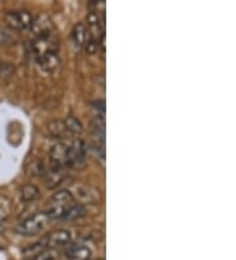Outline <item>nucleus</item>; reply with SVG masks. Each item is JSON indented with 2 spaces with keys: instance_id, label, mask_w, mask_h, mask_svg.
<instances>
[{
  "instance_id": "obj_1",
  "label": "nucleus",
  "mask_w": 236,
  "mask_h": 260,
  "mask_svg": "<svg viewBox=\"0 0 236 260\" xmlns=\"http://www.w3.org/2000/svg\"><path fill=\"white\" fill-rule=\"evenodd\" d=\"M49 221L50 219L47 217L46 212H38L33 216L25 218L24 221H21L15 228V232L20 235H26V237L36 235L41 232Z\"/></svg>"
},
{
  "instance_id": "obj_2",
  "label": "nucleus",
  "mask_w": 236,
  "mask_h": 260,
  "mask_svg": "<svg viewBox=\"0 0 236 260\" xmlns=\"http://www.w3.org/2000/svg\"><path fill=\"white\" fill-rule=\"evenodd\" d=\"M30 30L36 38H42V37H53L54 32H55V26H54L53 21L47 15H38L36 19H33L30 25Z\"/></svg>"
},
{
  "instance_id": "obj_3",
  "label": "nucleus",
  "mask_w": 236,
  "mask_h": 260,
  "mask_svg": "<svg viewBox=\"0 0 236 260\" xmlns=\"http://www.w3.org/2000/svg\"><path fill=\"white\" fill-rule=\"evenodd\" d=\"M4 19H6L7 24L11 28L16 29V30H26V29H30L31 21H33V17H31V15L28 11H12V12H7Z\"/></svg>"
},
{
  "instance_id": "obj_4",
  "label": "nucleus",
  "mask_w": 236,
  "mask_h": 260,
  "mask_svg": "<svg viewBox=\"0 0 236 260\" xmlns=\"http://www.w3.org/2000/svg\"><path fill=\"white\" fill-rule=\"evenodd\" d=\"M50 159L51 166L64 170L70 166V147L63 142L55 143L50 150Z\"/></svg>"
},
{
  "instance_id": "obj_5",
  "label": "nucleus",
  "mask_w": 236,
  "mask_h": 260,
  "mask_svg": "<svg viewBox=\"0 0 236 260\" xmlns=\"http://www.w3.org/2000/svg\"><path fill=\"white\" fill-rule=\"evenodd\" d=\"M58 45L53 37H42L36 38L31 44V50L36 57L44 55L46 53H57Z\"/></svg>"
},
{
  "instance_id": "obj_6",
  "label": "nucleus",
  "mask_w": 236,
  "mask_h": 260,
  "mask_svg": "<svg viewBox=\"0 0 236 260\" xmlns=\"http://www.w3.org/2000/svg\"><path fill=\"white\" fill-rule=\"evenodd\" d=\"M45 246L47 248H55L62 247V246H67L71 242V234L67 230H57V232L51 233L50 235H47L44 239Z\"/></svg>"
},
{
  "instance_id": "obj_7",
  "label": "nucleus",
  "mask_w": 236,
  "mask_h": 260,
  "mask_svg": "<svg viewBox=\"0 0 236 260\" xmlns=\"http://www.w3.org/2000/svg\"><path fill=\"white\" fill-rule=\"evenodd\" d=\"M87 158V145L83 140H75L70 147V166L82 165Z\"/></svg>"
},
{
  "instance_id": "obj_8",
  "label": "nucleus",
  "mask_w": 236,
  "mask_h": 260,
  "mask_svg": "<svg viewBox=\"0 0 236 260\" xmlns=\"http://www.w3.org/2000/svg\"><path fill=\"white\" fill-rule=\"evenodd\" d=\"M36 59H37L40 69L45 73H54L60 64L59 57H58L57 53H46L44 55L36 57Z\"/></svg>"
},
{
  "instance_id": "obj_9",
  "label": "nucleus",
  "mask_w": 236,
  "mask_h": 260,
  "mask_svg": "<svg viewBox=\"0 0 236 260\" xmlns=\"http://www.w3.org/2000/svg\"><path fill=\"white\" fill-rule=\"evenodd\" d=\"M64 255L69 260H89L91 250L84 244H71L64 250Z\"/></svg>"
},
{
  "instance_id": "obj_10",
  "label": "nucleus",
  "mask_w": 236,
  "mask_h": 260,
  "mask_svg": "<svg viewBox=\"0 0 236 260\" xmlns=\"http://www.w3.org/2000/svg\"><path fill=\"white\" fill-rule=\"evenodd\" d=\"M76 197L83 203L94 204L100 200V192H98V189L87 187V185H78L76 187Z\"/></svg>"
},
{
  "instance_id": "obj_11",
  "label": "nucleus",
  "mask_w": 236,
  "mask_h": 260,
  "mask_svg": "<svg viewBox=\"0 0 236 260\" xmlns=\"http://www.w3.org/2000/svg\"><path fill=\"white\" fill-rule=\"evenodd\" d=\"M47 130H49V133H50L51 137H54L55 140H63V138H66L70 134L69 130L66 129L64 122L59 120H54L51 121V122H49Z\"/></svg>"
},
{
  "instance_id": "obj_12",
  "label": "nucleus",
  "mask_w": 236,
  "mask_h": 260,
  "mask_svg": "<svg viewBox=\"0 0 236 260\" xmlns=\"http://www.w3.org/2000/svg\"><path fill=\"white\" fill-rule=\"evenodd\" d=\"M63 180V168L54 167L51 166V168L46 172V184L49 188H54L59 185Z\"/></svg>"
},
{
  "instance_id": "obj_13",
  "label": "nucleus",
  "mask_w": 236,
  "mask_h": 260,
  "mask_svg": "<svg viewBox=\"0 0 236 260\" xmlns=\"http://www.w3.org/2000/svg\"><path fill=\"white\" fill-rule=\"evenodd\" d=\"M87 37H88V30H87L84 24H83V22L76 24L73 29V40L74 42H75L76 46H78V48L84 46L85 41H87Z\"/></svg>"
},
{
  "instance_id": "obj_14",
  "label": "nucleus",
  "mask_w": 236,
  "mask_h": 260,
  "mask_svg": "<svg viewBox=\"0 0 236 260\" xmlns=\"http://www.w3.org/2000/svg\"><path fill=\"white\" fill-rule=\"evenodd\" d=\"M74 200L73 193L67 189L58 190L51 197V201H53L54 205H59V206H66L67 204H70Z\"/></svg>"
},
{
  "instance_id": "obj_15",
  "label": "nucleus",
  "mask_w": 236,
  "mask_h": 260,
  "mask_svg": "<svg viewBox=\"0 0 236 260\" xmlns=\"http://www.w3.org/2000/svg\"><path fill=\"white\" fill-rule=\"evenodd\" d=\"M85 216V209L84 206L82 205H73L70 208H66L64 214L62 216L60 219H66V221H73V219L82 218Z\"/></svg>"
},
{
  "instance_id": "obj_16",
  "label": "nucleus",
  "mask_w": 236,
  "mask_h": 260,
  "mask_svg": "<svg viewBox=\"0 0 236 260\" xmlns=\"http://www.w3.org/2000/svg\"><path fill=\"white\" fill-rule=\"evenodd\" d=\"M41 193L35 184H26L21 188V197L24 201H36L40 199Z\"/></svg>"
},
{
  "instance_id": "obj_17",
  "label": "nucleus",
  "mask_w": 236,
  "mask_h": 260,
  "mask_svg": "<svg viewBox=\"0 0 236 260\" xmlns=\"http://www.w3.org/2000/svg\"><path fill=\"white\" fill-rule=\"evenodd\" d=\"M63 122L66 125V129L69 130V133L80 134L83 132L82 122H80L76 117H74V116H69V117L66 118V121H63Z\"/></svg>"
},
{
  "instance_id": "obj_18",
  "label": "nucleus",
  "mask_w": 236,
  "mask_h": 260,
  "mask_svg": "<svg viewBox=\"0 0 236 260\" xmlns=\"http://www.w3.org/2000/svg\"><path fill=\"white\" fill-rule=\"evenodd\" d=\"M57 259V252H54L51 248H45V250L40 251L35 256L29 257L26 260H55Z\"/></svg>"
},
{
  "instance_id": "obj_19",
  "label": "nucleus",
  "mask_w": 236,
  "mask_h": 260,
  "mask_svg": "<svg viewBox=\"0 0 236 260\" xmlns=\"http://www.w3.org/2000/svg\"><path fill=\"white\" fill-rule=\"evenodd\" d=\"M15 73V66L11 62L0 59V78H11Z\"/></svg>"
},
{
  "instance_id": "obj_20",
  "label": "nucleus",
  "mask_w": 236,
  "mask_h": 260,
  "mask_svg": "<svg viewBox=\"0 0 236 260\" xmlns=\"http://www.w3.org/2000/svg\"><path fill=\"white\" fill-rule=\"evenodd\" d=\"M85 46V51L88 53V54H96L98 51V46H100V42H98V40H93V38H91L88 36L87 37V41H85L84 44Z\"/></svg>"
},
{
  "instance_id": "obj_21",
  "label": "nucleus",
  "mask_w": 236,
  "mask_h": 260,
  "mask_svg": "<svg viewBox=\"0 0 236 260\" xmlns=\"http://www.w3.org/2000/svg\"><path fill=\"white\" fill-rule=\"evenodd\" d=\"M3 40H4V33L2 32V30H0V42L3 41Z\"/></svg>"
}]
</instances>
